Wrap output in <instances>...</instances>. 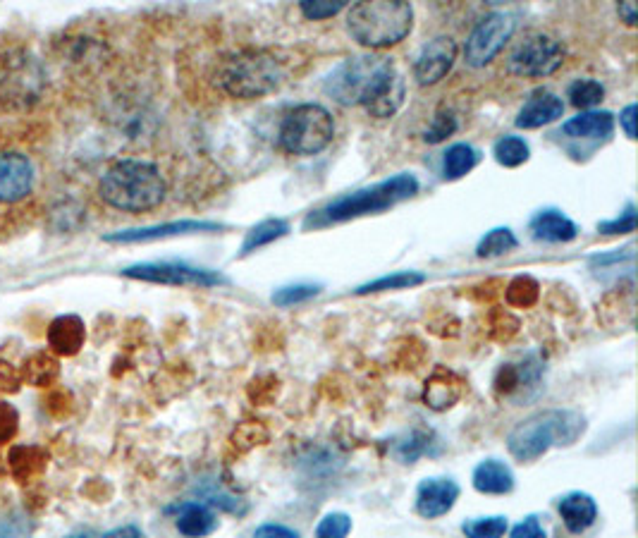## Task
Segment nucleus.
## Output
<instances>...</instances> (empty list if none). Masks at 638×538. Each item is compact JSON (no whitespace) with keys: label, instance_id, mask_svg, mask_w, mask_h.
<instances>
[{"label":"nucleus","instance_id":"1","mask_svg":"<svg viewBox=\"0 0 638 538\" xmlns=\"http://www.w3.org/2000/svg\"><path fill=\"white\" fill-rule=\"evenodd\" d=\"M323 91L340 106H361L373 118H392L407 87L395 60L385 55H352L325 77Z\"/></svg>","mask_w":638,"mask_h":538},{"label":"nucleus","instance_id":"2","mask_svg":"<svg viewBox=\"0 0 638 538\" xmlns=\"http://www.w3.org/2000/svg\"><path fill=\"white\" fill-rule=\"evenodd\" d=\"M98 194L108 206L127 213H144L163 204L168 182L156 163L125 158L103 173Z\"/></svg>","mask_w":638,"mask_h":538},{"label":"nucleus","instance_id":"3","mask_svg":"<svg viewBox=\"0 0 638 538\" xmlns=\"http://www.w3.org/2000/svg\"><path fill=\"white\" fill-rule=\"evenodd\" d=\"M419 194V180H416L411 173H400L390 180L378 182L373 187L357 189V192L342 194L325 204L323 209H318L314 213H309L304 220V230L311 228H325V225H335V223H347V220L354 218H364V216H376V213H383L392 209V206L402 204L411 197Z\"/></svg>","mask_w":638,"mask_h":538},{"label":"nucleus","instance_id":"4","mask_svg":"<svg viewBox=\"0 0 638 538\" xmlns=\"http://www.w3.org/2000/svg\"><path fill=\"white\" fill-rule=\"evenodd\" d=\"M586 433V419L574 409H545L514 426L507 450L514 460L536 462L550 448H569Z\"/></svg>","mask_w":638,"mask_h":538},{"label":"nucleus","instance_id":"5","mask_svg":"<svg viewBox=\"0 0 638 538\" xmlns=\"http://www.w3.org/2000/svg\"><path fill=\"white\" fill-rule=\"evenodd\" d=\"M287 79L285 58L268 48H244L228 55L218 70V84L232 99H261Z\"/></svg>","mask_w":638,"mask_h":538},{"label":"nucleus","instance_id":"6","mask_svg":"<svg viewBox=\"0 0 638 538\" xmlns=\"http://www.w3.org/2000/svg\"><path fill=\"white\" fill-rule=\"evenodd\" d=\"M414 27V8L402 0L357 3L349 8L347 29L359 46L380 51L407 39Z\"/></svg>","mask_w":638,"mask_h":538},{"label":"nucleus","instance_id":"7","mask_svg":"<svg viewBox=\"0 0 638 538\" xmlns=\"http://www.w3.org/2000/svg\"><path fill=\"white\" fill-rule=\"evenodd\" d=\"M335 137L333 113L321 103H302L292 108L280 122V149L290 156H316Z\"/></svg>","mask_w":638,"mask_h":538},{"label":"nucleus","instance_id":"8","mask_svg":"<svg viewBox=\"0 0 638 538\" xmlns=\"http://www.w3.org/2000/svg\"><path fill=\"white\" fill-rule=\"evenodd\" d=\"M46 70L27 51H12L0 58V101L10 108H29L41 99Z\"/></svg>","mask_w":638,"mask_h":538},{"label":"nucleus","instance_id":"9","mask_svg":"<svg viewBox=\"0 0 638 538\" xmlns=\"http://www.w3.org/2000/svg\"><path fill=\"white\" fill-rule=\"evenodd\" d=\"M517 20L512 12H488L481 17L464 44V63L469 67H486L495 60L509 39H512Z\"/></svg>","mask_w":638,"mask_h":538},{"label":"nucleus","instance_id":"10","mask_svg":"<svg viewBox=\"0 0 638 538\" xmlns=\"http://www.w3.org/2000/svg\"><path fill=\"white\" fill-rule=\"evenodd\" d=\"M564 63V46L548 34H531L509 53L507 70L517 77H550Z\"/></svg>","mask_w":638,"mask_h":538},{"label":"nucleus","instance_id":"11","mask_svg":"<svg viewBox=\"0 0 638 538\" xmlns=\"http://www.w3.org/2000/svg\"><path fill=\"white\" fill-rule=\"evenodd\" d=\"M125 278L144 280V283L173 285V287H218L228 283V278L208 268H196L177 261H163V264H137L122 271Z\"/></svg>","mask_w":638,"mask_h":538},{"label":"nucleus","instance_id":"12","mask_svg":"<svg viewBox=\"0 0 638 538\" xmlns=\"http://www.w3.org/2000/svg\"><path fill=\"white\" fill-rule=\"evenodd\" d=\"M36 165L15 149H0V206L20 204L34 192Z\"/></svg>","mask_w":638,"mask_h":538},{"label":"nucleus","instance_id":"13","mask_svg":"<svg viewBox=\"0 0 638 538\" xmlns=\"http://www.w3.org/2000/svg\"><path fill=\"white\" fill-rule=\"evenodd\" d=\"M457 41L452 36H435L421 48L419 58L414 63V79L421 87H433L440 79H445L457 63Z\"/></svg>","mask_w":638,"mask_h":538},{"label":"nucleus","instance_id":"14","mask_svg":"<svg viewBox=\"0 0 638 538\" xmlns=\"http://www.w3.org/2000/svg\"><path fill=\"white\" fill-rule=\"evenodd\" d=\"M459 500V484L452 479H423L416 488V512L423 519H438L452 512Z\"/></svg>","mask_w":638,"mask_h":538},{"label":"nucleus","instance_id":"15","mask_svg":"<svg viewBox=\"0 0 638 538\" xmlns=\"http://www.w3.org/2000/svg\"><path fill=\"white\" fill-rule=\"evenodd\" d=\"M225 225L220 223H208V220H175V223H163V225H151V228H139V230H125L108 235L106 242H151V240H165V237H177V235H194V232H218Z\"/></svg>","mask_w":638,"mask_h":538},{"label":"nucleus","instance_id":"16","mask_svg":"<svg viewBox=\"0 0 638 538\" xmlns=\"http://www.w3.org/2000/svg\"><path fill=\"white\" fill-rule=\"evenodd\" d=\"M564 115V101L548 89H536L524 103V108L517 115L519 130H538V127L550 125Z\"/></svg>","mask_w":638,"mask_h":538},{"label":"nucleus","instance_id":"17","mask_svg":"<svg viewBox=\"0 0 638 538\" xmlns=\"http://www.w3.org/2000/svg\"><path fill=\"white\" fill-rule=\"evenodd\" d=\"M557 512H560L564 527L569 534L581 536L593 527L598 519V503L588 493L574 491L557 500Z\"/></svg>","mask_w":638,"mask_h":538},{"label":"nucleus","instance_id":"18","mask_svg":"<svg viewBox=\"0 0 638 538\" xmlns=\"http://www.w3.org/2000/svg\"><path fill=\"white\" fill-rule=\"evenodd\" d=\"M170 512H175V529L184 538H206L218 529V515L213 512V507L199 503V500H189Z\"/></svg>","mask_w":638,"mask_h":538},{"label":"nucleus","instance_id":"19","mask_svg":"<svg viewBox=\"0 0 638 538\" xmlns=\"http://www.w3.org/2000/svg\"><path fill=\"white\" fill-rule=\"evenodd\" d=\"M529 230L533 240L548 242V244H567L576 240V235H579V228H576L574 220L567 218L557 209L538 211L536 216L531 218Z\"/></svg>","mask_w":638,"mask_h":538},{"label":"nucleus","instance_id":"20","mask_svg":"<svg viewBox=\"0 0 638 538\" xmlns=\"http://www.w3.org/2000/svg\"><path fill=\"white\" fill-rule=\"evenodd\" d=\"M87 340V328L84 321L75 314L58 316L51 326H48V347L58 354V357H72L84 347Z\"/></svg>","mask_w":638,"mask_h":538},{"label":"nucleus","instance_id":"21","mask_svg":"<svg viewBox=\"0 0 638 538\" xmlns=\"http://www.w3.org/2000/svg\"><path fill=\"white\" fill-rule=\"evenodd\" d=\"M462 393V378L447 369H435L433 376L426 381V388H423V402L435 412H445V409L455 407Z\"/></svg>","mask_w":638,"mask_h":538},{"label":"nucleus","instance_id":"22","mask_svg":"<svg viewBox=\"0 0 638 538\" xmlns=\"http://www.w3.org/2000/svg\"><path fill=\"white\" fill-rule=\"evenodd\" d=\"M538 381H541V364L536 359H526L524 364H505L495 376V393L502 397L521 395L526 388H536Z\"/></svg>","mask_w":638,"mask_h":538},{"label":"nucleus","instance_id":"23","mask_svg":"<svg viewBox=\"0 0 638 538\" xmlns=\"http://www.w3.org/2000/svg\"><path fill=\"white\" fill-rule=\"evenodd\" d=\"M615 130V115L607 110H586L562 125V132L572 139H607Z\"/></svg>","mask_w":638,"mask_h":538},{"label":"nucleus","instance_id":"24","mask_svg":"<svg viewBox=\"0 0 638 538\" xmlns=\"http://www.w3.org/2000/svg\"><path fill=\"white\" fill-rule=\"evenodd\" d=\"M471 484L483 495H507L514 491V474L505 462L483 460L474 469Z\"/></svg>","mask_w":638,"mask_h":538},{"label":"nucleus","instance_id":"25","mask_svg":"<svg viewBox=\"0 0 638 538\" xmlns=\"http://www.w3.org/2000/svg\"><path fill=\"white\" fill-rule=\"evenodd\" d=\"M8 462L12 476H15L17 481H22V484H27V481L36 479V476L44 472L46 455L44 450H39L36 445H15V448L10 450Z\"/></svg>","mask_w":638,"mask_h":538},{"label":"nucleus","instance_id":"26","mask_svg":"<svg viewBox=\"0 0 638 538\" xmlns=\"http://www.w3.org/2000/svg\"><path fill=\"white\" fill-rule=\"evenodd\" d=\"M287 232H290V223H287V220H282V218L261 220L259 225H254V228L247 232L239 254L247 256L251 252H259L261 247H268V244H273L275 240H282Z\"/></svg>","mask_w":638,"mask_h":538},{"label":"nucleus","instance_id":"27","mask_svg":"<svg viewBox=\"0 0 638 538\" xmlns=\"http://www.w3.org/2000/svg\"><path fill=\"white\" fill-rule=\"evenodd\" d=\"M481 161V154L471 144H452L443 156V177L445 180H462L464 175H469Z\"/></svg>","mask_w":638,"mask_h":538},{"label":"nucleus","instance_id":"28","mask_svg":"<svg viewBox=\"0 0 638 538\" xmlns=\"http://www.w3.org/2000/svg\"><path fill=\"white\" fill-rule=\"evenodd\" d=\"M58 374H60L58 359L48 352L32 354V357H29L22 366V378L27 383L36 385V388H39V385H53Z\"/></svg>","mask_w":638,"mask_h":538},{"label":"nucleus","instance_id":"29","mask_svg":"<svg viewBox=\"0 0 638 538\" xmlns=\"http://www.w3.org/2000/svg\"><path fill=\"white\" fill-rule=\"evenodd\" d=\"M423 283H426V275L419 271H397L357 287V295H373V292H388V290H409V287H416Z\"/></svg>","mask_w":638,"mask_h":538},{"label":"nucleus","instance_id":"30","mask_svg":"<svg viewBox=\"0 0 638 538\" xmlns=\"http://www.w3.org/2000/svg\"><path fill=\"white\" fill-rule=\"evenodd\" d=\"M493 156L495 161L505 168H519L531 158V146L526 139L514 137V134H507V137H500L493 146Z\"/></svg>","mask_w":638,"mask_h":538},{"label":"nucleus","instance_id":"31","mask_svg":"<svg viewBox=\"0 0 638 538\" xmlns=\"http://www.w3.org/2000/svg\"><path fill=\"white\" fill-rule=\"evenodd\" d=\"M519 247V240L517 235H514L509 228H495L486 232V237H483L481 242H478L476 247V256L478 259H495V256H502V254H509L512 249Z\"/></svg>","mask_w":638,"mask_h":538},{"label":"nucleus","instance_id":"32","mask_svg":"<svg viewBox=\"0 0 638 538\" xmlns=\"http://www.w3.org/2000/svg\"><path fill=\"white\" fill-rule=\"evenodd\" d=\"M538 297H541V285H538L531 275H517L505 290L507 304L517 309L533 307V304L538 302Z\"/></svg>","mask_w":638,"mask_h":538},{"label":"nucleus","instance_id":"33","mask_svg":"<svg viewBox=\"0 0 638 538\" xmlns=\"http://www.w3.org/2000/svg\"><path fill=\"white\" fill-rule=\"evenodd\" d=\"M567 99L576 108L591 110L605 99V87L600 82H595V79H576V82L569 84Z\"/></svg>","mask_w":638,"mask_h":538},{"label":"nucleus","instance_id":"34","mask_svg":"<svg viewBox=\"0 0 638 538\" xmlns=\"http://www.w3.org/2000/svg\"><path fill=\"white\" fill-rule=\"evenodd\" d=\"M507 517H478V519H466L462 524V531L466 538H505L507 534Z\"/></svg>","mask_w":638,"mask_h":538},{"label":"nucleus","instance_id":"35","mask_svg":"<svg viewBox=\"0 0 638 538\" xmlns=\"http://www.w3.org/2000/svg\"><path fill=\"white\" fill-rule=\"evenodd\" d=\"M318 292H321V285L314 283H297V285H285L280 290L273 292V304L275 307H294V304H302L314 299Z\"/></svg>","mask_w":638,"mask_h":538},{"label":"nucleus","instance_id":"36","mask_svg":"<svg viewBox=\"0 0 638 538\" xmlns=\"http://www.w3.org/2000/svg\"><path fill=\"white\" fill-rule=\"evenodd\" d=\"M457 115L452 113V110H438L435 113V118L431 120V125H428V130L423 132V139H426L428 144H440L445 142L447 137H452V134L457 132Z\"/></svg>","mask_w":638,"mask_h":538},{"label":"nucleus","instance_id":"37","mask_svg":"<svg viewBox=\"0 0 638 538\" xmlns=\"http://www.w3.org/2000/svg\"><path fill=\"white\" fill-rule=\"evenodd\" d=\"M431 450V436L428 433H421V431H414L409 433V438H404L402 443H397V457H400L402 462H414L419 460L421 455H426V452Z\"/></svg>","mask_w":638,"mask_h":538},{"label":"nucleus","instance_id":"38","mask_svg":"<svg viewBox=\"0 0 638 538\" xmlns=\"http://www.w3.org/2000/svg\"><path fill=\"white\" fill-rule=\"evenodd\" d=\"M345 8H347L345 0H333V3H330V0H304V3H299L302 15L311 22L328 20V17H335L337 12H342Z\"/></svg>","mask_w":638,"mask_h":538},{"label":"nucleus","instance_id":"39","mask_svg":"<svg viewBox=\"0 0 638 538\" xmlns=\"http://www.w3.org/2000/svg\"><path fill=\"white\" fill-rule=\"evenodd\" d=\"M352 531V519L345 512H330L316 527V538H347Z\"/></svg>","mask_w":638,"mask_h":538},{"label":"nucleus","instance_id":"40","mask_svg":"<svg viewBox=\"0 0 638 538\" xmlns=\"http://www.w3.org/2000/svg\"><path fill=\"white\" fill-rule=\"evenodd\" d=\"M636 230V206L629 204L627 211L615 220H605V223H598V232L603 235H629V232Z\"/></svg>","mask_w":638,"mask_h":538},{"label":"nucleus","instance_id":"41","mask_svg":"<svg viewBox=\"0 0 638 538\" xmlns=\"http://www.w3.org/2000/svg\"><path fill=\"white\" fill-rule=\"evenodd\" d=\"M20 429V414L10 402H0V445L10 443Z\"/></svg>","mask_w":638,"mask_h":538},{"label":"nucleus","instance_id":"42","mask_svg":"<svg viewBox=\"0 0 638 538\" xmlns=\"http://www.w3.org/2000/svg\"><path fill=\"white\" fill-rule=\"evenodd\" d=\"M509 538H548V536H545L541 519H538L536 515H529L526 519H521L517 527L512 529Z\"/></svg>","mask_w":638,"mask_h":538},{"label":"nucleus","instance_id":"43","mask_svg":"<svg viewBox=\"0 0 638 538\" xmlns=\"http://www.w3.org/2000/svg\"><path fill=\"white\" fill-rule=\"evenodd\" d=\"M22 383V374L15 369V366L0 362V390L3 393H15Z\"/></svg>","mask_w":638,"mask_h":538},{"label":"nucleus","instance_id":"44","mask_svg":"<svg viewBox=\"0 0 638 538\" xmlns=\"http://www.w3.org/2000/svg\"><path fill=\"white\" fill-rule=\"evenodd\" d=\"M254 538H299V534L294 529L285 527V524L268 522L254 531Z\"/></svg>","mask_w":638,"mask_h":538},{"label":"nucleus","instance_id":"45","mask_svg":"<svg viewBox=\"0 0 638 538\" xmlns=\"http://www.w3.org/2000/svg\"><path fill=\"white\" fill-rule=\"evenodd\" d=\"M636 113H638L636 103H629V106L619 113V125L624 127V134H627L629 139H636Z\"/></svg>","mask_w":638,"mask_h":538},{"label":"nucleus","instance_id":"46","mask_svg":"<svg viewBox=\"0 0 638 538\" xmlns=\"http://www.w3.org/2000/svg\"><path fill=\"white\" fill-rule=\"evenodd\" d=\"M617 15L622 17L624 22L629 24V27H636V22H638V10H636V3H619V8H617Z\"/></svg>","mask_w":638,"mask_h":538},{"label":"nucleus","instance_id":"47","mask_svg":"<svg viewBox=\"0 0 638 538\" xmlns=\"http://www.w3.org/2000/svg\"><path fill=\"white\" fill-rule=\"evenodd\" d=\"M103 538H144V534L137 527H120L115 531H108Z\"/></svg>","mask_w":638,"mask_h":538}]
</instances>
